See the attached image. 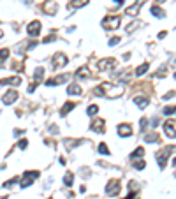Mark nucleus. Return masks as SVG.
<instances>
[{"mask_svg": "<svg viewBox=\"0 0 176 199\" xmlns=\"http://www.w3.org/2000/svg\"><path fill=\"white\" fill-rule=\"evenodd\" d=\"M92 130H93V132H100V134H102V132H104V120H102V118L93 120V122H92Z\"/></svg>", "mask_w": 176, "mask_h": 199, "instance_id": "obj_14", "label": "nucleus"}, {"mask_svg": "<svg viewBox=\"0 0 176 199\" xmlns=\"http://www.w3.org/2000/svg\"><path fill=\"white\" fill-rule=\"evenodd\" d=\"M72 182H74V175H72L70 171H67V173H65V176H63V185L70 187V185H72Z\"/></svg>", "mask_w": 176, "mask_h": 199, "instance_id": "obj_22", "label": "nucleus"}, {"mask_svg": "<svg viewBox=\"0 0 176 199\" xmlns=\"http://www.w3.org/2000/svg\"><path fill=\"white\" fill-rule=\"evenodd\" d=\"M134 102L139 107H146L148 104H150V100H148L146 97H141V95H136V97H134Z\"/></svg>", "mask_w": 176, "mask_h": 199, "instance_id": "obj_17", "label": "nucleus"}, {"mask_svg": "<svg viewBox=\"0 0 176 199\" xmlns=\"http://www.w3.org/2000/svg\"><path fill=\"white\" fill-rule=\"evenodd\" d=\"M21 83L20 76H13V78H6V79H0V85H9V86H18Z\"/></svg>", "mask_w": 176, "mask_h": 199, "instance_id": "obj_11", "label": "nucleus"}, {"mask_svg": "<svg viewBox=\"0 0 176 199\" xmlns=\"http://www.w3.org/2000/svg\"><path fill=\"white\" fill-rule=\"evenodd\" d=\"M42 78H44V69L42 67H37L34 72V79H35V83H39V81H42Z\"/></svg>", "mask_w": 176, "mask_h": 199, "instance_id": "obj_21", "label": "nucleus"}, {"mask_svg": "<svg viewBox=\"0 0 176 199\" xmlns=\"http://www.w3.org/2000/svg\"><path fill=\"white\" fill-rule=\"evenodd\" d=\"M169 152H173V148L169 150V148H166V150H162V152H159L157 153V160H159V166H160V169H164L166 167V162H167V159H169Z\"/></svg>", "mask_w": 176, "mask_h": 199, "instance_id": "obj_8", "label": "nucleus"}, {"mask_svg": "<svg viewBox=\"0 0 176 199\" xmlns=\"http://www.w3.org/2000/svg\"><path fill=\"white\" fill-rule=\"evenodd\" d=\"M35 178H39V171H30V173H25L23 175V180H21V189H27V187H30V185L34 183Z\"/></svg>", "mask_w": 176, "mask_h": 199, "instance_id": "obj_2", "label": "nucleus"}, {"mask_svg": "<svg viewBox=\"0 0 176 199\" xmlns=\"http://www.w3.org/2000/svg\"><path fill=\"white\" fill-rule=\"evenodd\" d=\"M134 197H136V194H134V192H130V194H129L125 199H134Z\"/></svg>", "mask_w": 176, "mask_h": 199, "instance_id": "obj_40", "label": "nucleus"}, {"mask_svg": "<svg viewBox=\"0 0 176 199\" xmlns=\"http://www.w3.org/2000/svg\"><path fill=\"white\" fill-rule=\"evenodd\" d=\"M152 13H153V16H157V18H164V16H166V13H164L159 6H153V7H152Z\"/></svg>", "mask_w": 176, "mask_h": 199, "instance_id": "obj_25", "label": "nucleus"}, {"mask_svg": "<svg viewBox=\"0 0 176 199\" xmlns=\"http://www.w3.org/2000/svg\"><path fill=\"white\" fill-rule=\"evenodd\" d=\"M74 109V102H65L63 104V107L60 109V115L62 116H65V115H69V111H72Z\"/></svg>", "mask_w": 176, "mask_h": 199, "instance_id": "obj_19", "label": "nucleus"}, {"mask_svg": "<svg viewBox=\"0 0 176 199\" xmlns=\"http://www.w3.org/2000/svg\"><path fill=\"white\" fill-rule=\"evenodd\" d=\"M120 189H122V187H120L118 180H111V182H107V185H106V194L114 197V196L120 194Z\"/></svg>", "mask_w": 176, "mask_h": 199, "instance_id": "obj_3", "label": "nucleus"}, {"mask_svg": "<svg viewBox=\"0 0 176 199\" xmlns=\"http://www.w3.org/2000/svg\"><path fill=\"white\" fill-rule=\"evenodd\" d=\"M148 67H150V65H148L146 62H144L143 65H139V67L136 69V76H143V74H144V72L148 71Z\"/></svg>", "mask_w": 176, "mask_h": 199, "instance_id": "obj_27", "label": "nucleus"}, {"mask_svg": "<svg viewBox=\"0 0 176 199\" xmlns=\"http://www.w3.org/2000/svg\"><path fill=\"white\" fill-rule=\"evenodd\" d=\"M42 11H44L46 14L53 16V14H56V11H58V4H56L55 0H48V2L42 4Z\"/></svg>", "mask_w": 176, "mask_h": 199, "instance_id": "obj_7", "label": "nucleus"}, {"mask_svg": "<svg viewBox=\"0 0 176 199\" xmlns=\"http://www.w3.org/2000/svg\"><path fill=\"white\" fill-rule=\"evenodd\" d=\"M67 62H69V58L65 57L63 53H56L55 57H53V60H51V64H53L55 69H62L63 65H67Z\"/></svg>", "mask_w": 176, "mask_h": 199, "instance_id": "obj_5", "label": "nucleus"}, {"mask_svg": "<svg viewBox=\"0 0 176 199\" xmlns=\"http://www.w3.org/2000/svg\"><path fill=\"white\" fill-rule=\"evenodd\" d=\"M7 57H9V50H7V48H4V50H0V60L4 62V60H6Z\"/></svg>", "mask_w": 176, "mask_h": 199, "instance_id": "obj_31", "label": "nucleus"}, {"mask_svg": "<svg viewBox=\"0 0 176 199\" xmlns=\"http://www.w3.org/2000/svg\"><path fill=\"white\" fill-rule=\"evenodd\" d=\"M144 141L146 143H159V136H157V132H150V134L144 136Z\"/></svg>", "mask_w": 176, "mask_h": 199, "instance_id": "obj_23", "label": "nucleus"}, {"mask_svg": "<svg viewBox=\"0 0 176 199\" xmlns=\"http://www.w3.org/2000/svg\"><path fill=\"white\" fill-rule=\"evenodd\" d=\"M97 113H99V106H97V104L88 106V109H86V115H88V116H95Z\"/></svg>", "mask_w": 176, "mask_h": 199, "instance_id": "obj_24", "label": "nucleus"}, {"mask_svg": "<svg viewBox=\"0 0 176 199\" xmlns=\"http://www.w3.org/2000/svg\"><path fill=\"white\" fill-rule=\"evenodd\" d=\"M48 199H53V197H48Z\"/></svg>", "mask_w": 176, "mask_h": 199, "instance_id": "obj_43", "label": "nucleus"}, {"mask_svg": "<svg viewBox=\"0 0 176 199\" xmlns=\"http://www.w3.org/2000/svg\"><path fill=\"white\" fill-rule=\"evenodd\" d=\"M144 2H146V0H137L136 4H132L130 7H127V9H125V14H129V16H137V14H139L141 6H143Z\"/></svg>", "mask_w": 176, "mask_h": 199, "instance_id": "obj_9", "label": "nucleus"}, {"mask_svg": "<svg viewBox=\"0 0 176 199\" xmlns=\"http://www.w3.org/2000/svg\"><path fill=\"white\" fill-rule=\"evenodd\" d=\"M51 41H55V36H49V37H46V39H44V41H42V43H51Z\"/></svg>", "mask_w": 176, "mask_h": 199, "instance_id": "obj_37", "label": "nucleus"}, {"mask_svg": "<svg viewBox=\"0 0 176 199\" xmlns=\"http://www.w3.org/2000/svg\"><path fill=\"white\" fill-rule=\"evenodd\" d=\"M99 153H102V155H109V148L106 146V143H100V145H99Z\"/></svg>", "mask_w": 176, "mask_h": 199, "instance_id": "obj_28", "label": "nucleus"}, {"mask_svg": "<svg viewBox=\"0 0 176 199\" xmlns=\"http://www.w3.org/2000/svg\"><path fill=\"white\" fill-rule=\"evenodd\" d=\"M143 155H144V148H143V146H139V148H136V150H134V152H132V155H130V157H132V159H141Z\"/></svg>", "mask_w": 176, "mask_h": 199, "instance_id": "obj_26", "label": "nucleus"}, {"mask_svg": "<svg viewBox=\"0 0 176 199\" xmlns=\"http://www.w3.org/2000/svg\"><path fill=\"white\" fill-rule=\"evenodd\" d=\"M67 93H69V95H81V93H83V88L79 85H76V83H72V85L67 86Z\"/></svg>", "mask_w": 176, "mask_h": 199, "instance_id": "obj_16", "label": "nucleus"}, {"mask_svg": "<svg viewBox=\"0 0 176 199\" xmlns=\"http://www.w3.org/2000/svg\"><path fill=\"white\" fill-rule=\"evenodd\" d=\"M93 93H95V95H106L104 90H102V86H97V88L93 90Z\"/></svg>", "mask_w": 176, "mask_h": 199, "instance_id": "obj_36", "label": "nucleus"}, {"mask_svg": "<svg viewBox=\"0 0 176 199\" xmlns=\"http://www.w3.org/2000/svg\"><path fill=\"white\" fill-rule=\"evenodd\" d=\"M164 130H166V134L169 136V137H171V139H174V122L171 120V122H166V123H164Z\"/></svg>", "mask_w": 176, "mask_h": 199, "instance_id": "obj_15", "label": "nucleus"}, {"mask_svg": "<svg viewBox=\"0 0 176 199\" xmlns=\"http://www.w3.org/2000/svg\"><path fill=\"white\" fill-rule=\"evenodd\" d=\"M2 36H4V32H2V30H0V37H2Z\"/></svg>", "mask_w": 176, "mask_h": 199, "instance_id": "obj_42", "label": "nucleus"}, {"mask_svg": "<svg viewBox=\"0 0 176 199\" xmlns=\"http://www.w3.org/2000/svg\"><path fill=\"white\" fill-rule=\"evenodd\" d=\"M41 28H42L41 21H39V20H35V21L28 23V27H27V34H28V36H32V37H37L39 34H41Z\"/></svg>", "mask_w": 176, "mask_h": 199, "instance_id": "obj_4", "label": "nucleus"}, {"mask_svg": "<svg viewBox=\"0 0 176 199\" xmlns=\"http://www.w3.org/2000/svg\"><path fill=\"white\" fill-rule=\"evenodd\" d=\"M118 134L122 136V137L130 136V134H132V129H130V125H129V123H120V125H118Z\"/></svg>", "mask_w": 176, "mask_h": 199, "instance_id": "obj_12", "label": "nucleus"}, {"mask_svg": "<svg viewBox=\"0 0 176 199\" xmlns=\"http://www.w3.org/2000/svg\"><path fill=\"white\" fill-rule=\"evenodd\" d=\"M116 65V60L114 58H102L97 62V69L99 71H107V69H113Z\"/></svg>", "mask_w": 176, "mask_h": 199, "instance_id": "obj_6", "label": "nucleus"}, {"mask_svg": "<svg viewBox=\"0 0 176 199\" xmlns=\"http://www.w3.org/2000/svg\"><path fill=\"white\" fill-rule=\"evenodd\" d=\"M122 2H123V0H116V4H122Z\"/></svg>", "mask_w": 176, "mask_h": 199, "instance_id": "obj_41", "label": "nucleus"}, {"mask_svg": "<svg viewBox=\"0 0 176 199\" xmlns=\"http://www.w3.org/2000/svg\"><path fill=\"white\" fill-rule=\"evenodd\" d=\"M18 146H20L21 150H25V148L28 146V141H27V139H20V143H18Z\"/></svg>", "mask_w": 176, "mask_h": 199, "instance_id": "obj_34", "label": "nucleus"}, {"mask_svg": "<svg viewBox=\"0 0 176 199\" xmlns=\"http://www.w3.org/2000/svg\"><path fill=\"white\" fill-rule=\"evenodd\" d=\"M139 123H141V129H144V127H146V120H144V118H143V120H141Z\"/></svg>", "mask_w": 176, "mask_h": 199, "instance_id": "obj_38", "label": "nucleus"}, {"mask_svg": "<svg viewBox=\"0 0 176 199\" xmlns=\"http://www.w3.org/2000/svg\"><path fill=\"white\" fill-rule=\"evenodd\" d=\"M88 4V0H70L69 2V9H77V7H83Z\"/></svg>", "mask_w": 176, "mask_h": 199, "instance_id": "obj_18", "label": "nucleus"}, {"mask_svg": "<svg viewBox=\"0 0 176 199\" xmlns=\"http://www.w3.org/2000/svg\"><path fill=\"white\" fill-rule=\"evenodd\" d=\"M14 183H18V178H16V176L11 178V180H7L6 183H4V187H6V189H11V187H13Z\"/></svg>", "mask_w": 176, "mask_h": 199, "instance_id": "obj_30", "label": "nucleus"}, {"mask_svg": "<svg viewBox=\"0 0 176 199\" xmlns=\"http://www.w3.org/2000/svg\"><path fill=\"white\" fill-rule=\"evenodd\" d=\"M118 43H120V37H113V39H109V46H116Z\"/></svg>", "mask_w": 176, "mask_h": 199, "instance_id": "obj_35", "label": "nucleus"}, {"mask_svg": "<svg viewBox=\"0 0 176 199\" xmlns=\"http://www.w3.org/2000/svg\"><path fill=\"white\" fill-rule=\"evenodd\" d=\"M166 36H167V32H160V34H159V39H164Z\"/></svg>", "mask_w": 176, "mask_h": 199, "instance_id": "obj_39", "label": "nucleus"}, {"mask_svg": "<svg viewBox=\"0 0 176 199\" xmlns=\"http://www.w3.org/2000/svg\"><path fill=\"white\" fill-rule=\"evenodd\" d=\"M76 76H77L79 79L88 78V76H90V71H88V67H79V69H77V72H76Z\"/></svg>", "mask_w": 176, "mask_h": 199, "instance_id": "obj_20", "label": "nucleus"}, {"mask_svg": "<svg viewBox=\"0 0 176 199\" xmlns=\"http://www.w3.org/2000/svg\"><path fill=\"white\" fill-rule=\"evenodd\" d=\"M18 97H20V95H18V92H16V90H9V92L2 97V100H4V104H7V106H9V104L16 102V100H18Z\"/></svg>", "mask_w": 176, "mask_h": 199, "instance_id": "obj_10", "label": "nucleus"}, {"mask_svg": "<svg viewBox=\"0 0 176 199\" xmlns=\"http://www.w3.org/2000/svg\"><path fill=\"white\" fill-rule=\"evenodd\" d=\"M164 115H171V116H173V115H174V106H169V107H166V109H164Z\"/></svg>", "mask_w": 176, "mask_h": 199, "instance_id": "obj_33", "label": "nucleus"}, {"mask_svg": "<svg viewBox=\"0 0 176 199\" xmlns=\"http://www.w3.org/2000/svg\"><path fill=\"white\" fill-rule=\"evenodd\" d=\"M120 27V16H106L102 20V28L104 30H116Z\"/></svg>", "mask_w": 176, "mask_h": 199, "instance_id": "obj_1", "label": "nucleus"}, {"mask_svg": "<svg viewBox=\"0 0 176 199\" xmlns=\"http://www.w3.org/2000/svg\"><path fill=\"white\" fill-rule=\"evenodd\" d=\"M134 167H136L137 171H141V169H144V167H146V162L141 159V160H137V162H134Z\"/></svg>", "mask_w": 176, "mask_h": 199, "instance_id": "obj_29", "label": "nucleus"}, {"mask_svg": "<svg viewBox=\"0 0 176 199\" xmlns=\"http://www.w3.org/2000/svg\"><path fill=\"white\" fill-rule=\"evenodd\" d=\"M137 27H141V23H139V21L132 23V25H129V27H127V32H134V30L137 28Z\"/></svg>", "mask_w": 176, "mask_h": 199, "instance_id": "obj_32", "label": "nucleus"}, {"mask_svg": "<svg viewBox=\"0 0 176 199\" xmlns=\"http://www.w3.org/2000/svg\"><path fill=\"white\" fill-rule=\"evenodd\" d=\"M69 79V76L67 74H63V76H58V78H51L46 81V85L48 86H56V85H60V83H63V81H67Z\"/></svg>", "mask_w": 176, "mask_h": 199, "instance_id": "obj_13", "label": "nucleus"}]
</instances>
